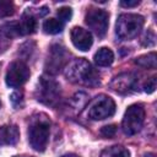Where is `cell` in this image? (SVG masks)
Segmentation results:
<instances>
[{"mask_svg":"<svg viewBox=\"0 0 157 157\" xmlns=\"http://www.w3.org/2000/svg\"><path fill=\"white\" fill-rule=\"evenodd\" d=\"M60 86L53 78L42 76L36 88V98L40 103L55 107L60 101Z\"/></svg>","mask_w":157,"mask_h":157,"instance_id":"obj_4","label":"cell"},{"mask_svg":"<svg viewBox=\"0 0 157 157\" xmlns=\"http://www.w3.org/2000/svg\"><path fill=\"white\" fill-rule=\"evenodd\" d=\"M86 25L98 36L104 37L109 25V15L102 9H90L85 17Z\"/></svg>","mask_w":157,"mask_h":157,"instance_id":"obj_7","label":"cell"},{"mask_svg":"<svg viewBox=\"0 0 157 157\" xmlns=\"http://www.w3.org/2000/svg\"><path fill=\"white\" fill-rule=\"evenodd\" d=\"M20 139V131L16 125L0 126V146L15 145Z\"/></svg>","mask_w":157,"mask_h":157,"instance_id":"obj_12","label":"cell"},{"mask_svg":"<svg viewBox=\"0 0 157 157\" xmlns=\"http://www.w3.org/2000/svg\"><path fill=\"white\" fill-rule=\"evenodd\" d=\"M114 113L115 103L110 97L105 94H99L94 97L87 107V117L92 120H103L112 117Z\"/></svg>","mask_w":157,"mask_h":157,"instance_id":"obj_5","label":"cell"},{"mask_svg":"<svg viewBox=\"0 0 157 157\" xmlns=\"http://www.w3.org/2000/svg\"><path fill=\"white\" fill-rule=\"evenodd\" d=\"M70 37L72 44L82 52H86L92 47L93 38L91 32H88L87 29H83L81 27H74L70 32Z\"/></svg>","mask_w":157,"mask_h":157,"instance_id":"obj_11","label":"cell"},{"mask_svg":"<svg viewBox=\"0 0 157 157\" xmlns=\"http://www.w3.org/2000/svg\"><path fill=\"white\" fill-rule=\"evenodd\" d=\"M10 99H11V103H12V105L15 108H20L22 105V103H23V96L20 92H13L11 94Z\"/></svg>","mask_w":157,"mask_h":157,"instance_id":"obj_23","label":"cell"},{"mask_svg":"<svg viewBox=\"0 0 157 157\" xmlns=\"http://www.w3.org/2000/svg\"><path fill=\"white\" fill-rule=\"evenodd\" d=\"M56 13H58V17L60 18V21H69L72 16V10L67 6H64V7H60Z\"/></svg>","mask_w":157,"mask_h":157,"instance_id":"obj_21","label":"cell"},{"mask_svg":"<svg viewBox=\"0 0 157 157\" xmlns=\"http://www.w3.org/2000/svg\"><path fill=\"white\" fill-rule=\"evenodd\" d=\"M115 134H117V125H114V124H112V125H105V126H103V128L101 129V135L104 136V137L110 139V137H113Z\"/></svg>","mask_w":157,"mask_h":157,"instance_id":"obj_22","label":"cell"},{"mask_svg":"<svg viewBox=\"0 0 157 157\" xmlns=\"http://www.w3.org/2000/svg\"><path fill=\"white\" fill-rule=\"evenodd\" d=\"M136 82H137V77H136L135 74H132V72H123V74L117 75L112 80L109 87H110L112 91H114L117 93L125 94V93H129L132 90H135Z\"/></svg>","mask_w":157,"mask_h":157,"instance_id":"obj_10","label":"cell"},{"mask_svg":"<svg viewBox=\"0 0 157 157\" xmlns=\"http://www.w3.org/2000/svg\"><path fill=\"white\" fill-rule=\"evenodd\" d=\"M139 4H140L139 0H134V1H125V0H123V1H120V5L124 6V7H134V6H137Z\"/></svg>","mask_w":157,"mask_h":157,"instance_id":"obj_25","label":"cell"},{"mask_svg":"<svg viewBox=\"0 0 157 157\" xmlns=\"http://www.w3.org/2000/svg\"><path fill=\"white\" fill-rule=\"evenodd\" d=\"M144 157H156V156H155L153 153H146V155H145Z\"/></svg>","mask_w":157,"mask_h":157,"instance_id":"obj_27","label":"cell"},{"mask_svg":"<svg viewBox=\"0 0 157 157\" xmlns=\"http://www.w3.org/2000/svg\"><path fill=\"white\" fill-rule=\"evenodd\" d=\"M135 64L141 66V67H145V69H156V65H157V55L155 52L152 53H148V54H145V55H141L139 58L135 59Z\"/></svg>","mask_w":157,"mask_h":157,"instance_id":"obj_15","label":"cell"},{"mask_svg":"<svg viewBox=\"0 0 157 157\" xmlns=\"http://www.w3.org/2000/svg\"><path fill=\"white\" fill-rule=\"evenodd\" d=\"M64 28V25L60 20H56V18H49V20H45L44 23H43V29L45 33H49V34H56V33H60Z\"/></svg>","mask_w":157,"mask_h":157,"instance_id":"obj_17","label":"cell"},{"mask_svg":"<svg viewBox=\"0 0 157 157\" xmlns=\"http://www.w3.org/2000/svg\"><path fill=\"white\" fill-rule=\"evenodd\" d=\"M49 132H50L49 118L43 113L33 115L28 126V141L32 148L39 152L44 151L49 141Z\"/></svg>","mask_w":157,"mask_h":157,"instance_id":"obj_2","label":"cell"},{"mask_svg":"<svg viewBox=\"0 0 157 157\" xmlns=\"http://www.w3.org/2000/svg\"><path fill=\"white\" fill-rule=\"evenodd\" d=\"M144 17L137 13H121L117 18L115 33L123 40H130L141 32L144 27Z\"/></svg>","mask_w":157,"mask_h":157,"instance_id":"obj_3","label":"cell"},{"mask_svg":"<svg viewBox=\"0 0 157 157\" xmlns=\"http://www.w3.org/2000/svg\"><path fill=\"white\" fill-rule=\"evenodd\" d=\"M1 33L6 38H13L17 36H21V29L18 22H7L1 27Z\"/></svg>","mask_w":157,"mask_h":157,"instance_id":"obj_18","label":"cell"},{"mask_svg":"<svg viewBox=\"0 0 157 157\" xmlns=\"http://www.w3.org/2000/svg\"><path fill=\"white\" fill-rule=\"evenodd\" d=\"M101 157H130L129 151L123 146H110L102 151Z\"/></svg>","mask_w":157,"mask_h":157,"instance_id":"obj_16","label":"cell"},{"mask_svg":"<svg viewBox=\"0 0 157 157\" xmlns=\"http://www.w3.org/2000/svg\"><path fill=\"white\" fill-rule=\"evenodd\" d=\"M145 120V109L141 104H132L130 105L123 118V123H121V128L125 135L128 136H132L135 134H137L144 124Z\"/></svg>","mask_w":157,"mask_h":157,"instance_id":"obj_6","label":"cell"},{"mask_svg":"<svg viewBox=\"0 0 157 157\" xmlns=\"http://www.w3.org/2000/svg\"><path fill=\"white\" fill-rule=\"evenodd\" d=\"M155 43H156L155 32H153L152 29H148V31L144 34V37H142V44H144L145 47H152V45H155Z\"/></svg>","mask_w":157,"mask_h":157,"instance_id":"obj_20","label":"cell"},{"mask_svg":"<svg viewBox=\"0 0 157 157\" xmlns=\"http://www.w3.org/2000/svg\"><path fill=\"white\" fill-rule=\"evenodd\" d=\"M155 90H156V77L153 76V77H151V78L147 80V82L144 86V91L146 93H152Z\"/></svg>","mask_w":157,"mask_h":157,"instance_id":"obj_24","label":"cell"},{"mask_svg":"<svg viewBox=\"0 0 157 157\" xmlns=\"http://www.w3.org/2000/svg\"><path fill=\"white\" fill-rule=\"evenodd\" d=\"M65 77L76 85L81 86H97L99 85L101 77L98 71L83 58L72 60L66 67H65Z\"/></svg>","mask_w":157,"mask_h":157,"instance_id":"obj_1","label":"cell"},{"mask_svg":"<svg viewBox=\"0 0 157 157\" xmlns=\"http://www.w3.org/2000/svg\"><path fill=\"white\" fill-rule=\"evenodd\" d=\"M113 61H114V54L107 47L98 49L97 53L94 54V63L98 66H109Z\"/></svg>","mask_w":157,"mask_h":157,"instance_id":"obj_14","label":"cell"},{"mask_svg":"<svg viewBox=\"0 0 157 157\" xmlns=\"http://www.w3.org/2000/svg\"><path fill=\"white\" fill-rule=\"evenodd\" d=\"M28 78H29V69L23 61L16 60L9 65L5 76V81L7 86L20 87L25 85L28 81Z\"/></svg>","mask_w":157,"mask_h":157,"instance_id":"obj_8","label":"cell"},{"mask_svg":"<svg viewBox=\"0 0 157 157\" xmlns=\"http://www.w3.org/2000/svg\"><path fill=\"white\" fill-rule=\"evenodd\" d=\"M15 12V6L9 0H0V17H9Z\"/></svg>","mask_w":157,"mask_h":157,"instance_id":"obj_19","label":"cell"},{"mask_svg":"<svg viewBox=\"0 0 157 157\" xmlns=\"http://www.w3.org/2000/svg\"><path fill=\"white\" fill-rule=\"evenodd\" d=\"M61 157H78V156L77 155H74V153H69V155H64Z\"/></svg>","mask_w":157,"mask_h":157,"instance_id":"obj_26","label":"cell"},{"mask_svg":"<svg viewBox=\"0 0 157 157\" xmlns=\"http://www.w3.org/2000/svg\"><path fill=\"white\" fill-rule=\"evenodd\" d=\"M20 25V29H21V36H25V34H32L36 32V28H37V20L36 17L29 12V11H26L23 15H22V18L21 21L18 22Z\"/></svg>","mask_w":157,"mask_h":157,"instance_id":"obj_13","label":"cell"},{"mask_svg":"<svg viewBox=\"0 0 157 157\" xmlns=\"http://www.w3.org/2000/svg\"><path fill=\"white\" fill-rule=\"evenodd\" d=\"M66 60H67V52L65 50V48L59 44H54L49 50L45 63V70L52 75L58 74L66 64Z\"/></svg>","mask_w":157,"mask_h":157,"instance_id":"obj_9","label":"cell"}]
</instances>
